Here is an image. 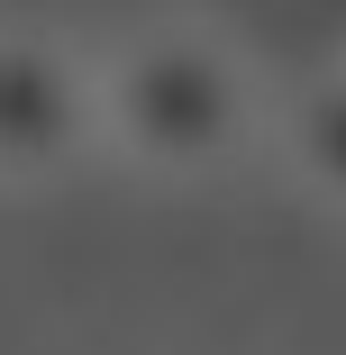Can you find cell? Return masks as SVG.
<instances>
[{"mask_svg": "<svg viewBox=\"0 0 346 355\" xmlns=\"http://www.w3.org/2000/svg\"><path fill=\"white\" fill-rule=\"evenodd\" d=\"M273 119V92L237 37L210 19H155L101 55V155H128L155 182H219Z\"/></svg>", "mask_w": 346, "mask_h": 355, "instance_id": "1", "label": "cell"}, {"mask_svg": "<svg viewBox=\"0 0 346 355\" xmlns=\"http://www.w3.org/2000/svg\"><path fill=\"white\" fill-rule=\"evenodd\" d=\"M273 137H283V164L301 173V191L346 209V55L310 64V73L273 101Z\"/></svg>", "mask_w": 346, "mask_h": 355, "instance_id": "3", "label": "cell"}, {"mask_svg": "<svg viewBox=\"0 0 346 355\" xmlns=\"http://www.w3.org/2000/svg\"><path fill=\"white\" fill-rule=\"evenodd\" d=\"M101 155V55L10 19L0 28V191H46Z\"/></svg>", "mask_w": 346, "mask_h": 355, "instance_id": "2", "label": "cell"}]
</instances>
